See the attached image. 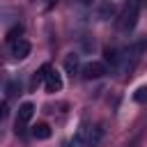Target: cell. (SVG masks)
Returning <instances> with one entry per match:
<instances>
[{"label": "cell", "instance_id": "obj_15", "mask_svg": "<svg viewBox=\"0 0 147 147\" xmlns=\"http://www.w3.org/2000/svg\"><path fill=\"white\" fill-rule=\"evenodd\" d=\"M133 101H138V103H145L147 101V85H142V87H138L133 92Z\"/></svg>", "mask_w": 147, "mask_h": 147}, {"label": "cell", "instance_id": "obj_1", "mask_svg": "<svg viewBox=\"0 0 147 147\" xmlns=\"http://www.w3.org/2000/svg\"><path fill=\"white\" fill-rule=\"evenodd\" d=\"M140 7H142V0H124L119 14H117V18H115L117 30H119L122 34H129V32L136 28L138 16H140Z\"/></svg>", "mask_w": 147, "mask_h": 147}, {"label": "cell", "instance_id": "obj_7", "mask_svg": "<svg viewBox=\"0 0 147 147\" xmlns=\"http://www.w3.org/2000/svg\"><path fill=\"white\" fill-rule=\"evenodd\" d=\"M90 131H92V126L83 122V124L78 126V131H76V136L71 138V142H69V145H71V147H87V140H90Z\"/></svg>", "mask_w": 147, "mask_h": 147}, {"label": "cell", "instance_id": "obj_6", "mask_svg": "<svg viewBox=\"0 0 147 147\" xmlns=\"http://www.w3.org/2000/svg\"><path fill=\"white\" fill-rule=\"evenodd\" d=\"M30 51H32V46H30V41L23 39V37L9 44V55H11L14 60H25V57L30 55Z\"/></svg>", "mask_w": 147, "mask_h": 147}, {"label": "cell", "instance_id": "obj_12", "mask_svg": "<svg viewBox=\"0 0 147 147\" xmlns=\"http://www.w3.org/2000/svg\"><path fill=\"white\" fill-rule=\"evenodd\" d=\"M101 138H103V126H101V124L92 126V131H90V140H87V147H96V145L101 142Z\"/></svg>", "mask_w": 147, "mask_h": 147}, {"label": "cell", "instance_id": "obj_18", "mask_svg": "<svg viewBox=\"0 0 147 147\" xmlns=\"http://www.w3.org/2000/svg\"><path fill=\"white\" fill-rule=\"evenodd\" d=\"M80 2H83V5H92L94 0H80Z\"/></svg>", "mask_w": 147, "mask_h": 147}, {"label": "cell", "instance_id": "obj_2", "mask_svg": "<svg viewBox=\"0 0 147 147\" xmlns=\"http://www.w3.org/2000/svg\"><path fill=\"white\" fill-rule=\"evenodd\" d=\"M145 51H147V41H145V39H138V41L129 44V46L122 51V64H119V69H122L124 76H131V74L136 71V67H138V62L142 60V53H145Z\"/></svg>", "mask_w": 147, "mask_h": 147}, {"label": "cell", "instance_id": "obj_11", "mask_svg": "<svg viewBox=\"0 0 147 147\" xmlns=\"http://www.w3.org/2000/svg\"><path fill=\"white\" fill-rule=\"evenodd\" d=\"M32 136H34L37 140H48V138H51V126L44 124V122H39V124L32 129Z\"/></svg>", "mask_w": 147, "mask_h": 147}, {"label": "cell", "instance_id": "obj_10", "mask_svg": "<svg viewBox=\"0 0 147 147\" xmlns=\"http://www.w3.org/2000/svg\"><path fill=\"white\" fill-rule=\"evenodd\" d=\"M115 14V5L113 2H99L96 5V18L99 21H108Z\"/></svg>", "mask_w": 147, "mask_h": 147}, {"label": "cell", "instance_id": "obj_9", "mask_svg": "<svg viewBox=\"0 0 147 147\" xmlns=\"http://www.w3.org/2000/svg\"><path fill=\"white\" fill-rule=\"evenodd\" d=\"M103 60H106V64H110L113 69H119V64H122V51H117V48H106V51H103Z\"/></svg>", "mask_w": 147, "mask_h": 147}, {"label": "cell", "instance_id": "obj_3", "mask_svg": "<svg viewBox=\"0 0 147 147\" xmlns=\"http://www.w3.org/2000/svg\"><path fill=\"white\" fill-rule=\"evenodd\" d=\"M34 83H37V85L41 83V85L46 87V92L53 94V92H60V90H62V74H60L57 69H53L51 64H41Z\"/></svg>", "mask_w": 147, "mask_h": 147}, {"label": "cell", "instance_id": "obj_16", "mask_svg": "<svg viewBox=\"0 0 147 147\" xmlns=\"http://www.w3.org/2000/svg\"><path fill=\"white\" fill-rule=\"evenodd\" d=\"M34 5H39V7H44V9H51V7H55V2L57 0H32Z\"/></svg>", "mask_w": 147, "mask_h": 147}, {"label": "cell", "instance_id": "obj_8", "mask_svg": "<svg viewBox=\"0 0 147 147\" xmlns=\"http://www.w3.org/2000/svg\"><path fill=\"white\" fill-rule=\"evenodd\" d=\"M64 71H67L71 78H74L76 74H80V71H83V69H80V57H78L76 53H69V55L64 57Z\"/></svg>", "mask_w": 147, "mask_h": 147}, {"label": "cell", "instance_id": "obj_13", "mask_svg": "<svg viewBox=\"0 0 147 147\" xmlns=\"http://www.w3.org/2000/svg\"><path fill=\"white\" fill-rule=\"evenodd\" d=\"M21 34H23V25L18 23V25H14L11 30H7V34H5V39L11 44V41H16V39H21Z\"/></svg>", "mask_w": 147, "mask_h": 147}, {"label": "cell", "instance_id": "obj_17", "mask_svg": "<svg viewBox=\"0 0 147 147\" xmlns=\"http://www.w3.org/2000/svg\"><path fill=\"white\" fill-rule=\"evenodd\" d=\"M83 51H94V39L92 37H85L83 39Z\"/></svg>", "mask_w": 147, "mask_h": 147}, {"label": "cell", "instance_id": "obj_5", "mask_svg": "<svg viewBox=\"0 0 147 147\" xmlns=\"http://www.w3.org/2000/svg\"><path fill=\"white\" fill-rule=\"evenodd\" d=\"M83 78L85 80H96V78H103L106 74H108V69H106V64L103 62H96V60H92V62H87L85 67H83Z\"/></svg>", "mask_w": 147, "mask_h": 147}, {"label": "cell", "instance_id": "obj_4", "mask_svg": "<svg viewBox=\"0 0 147 147\" xmlns=\"http://www.w3.org/2000/svg\"><path fill=\"white\" fill-rule=\"evenodd\" d=\"M34 117V103L32 101H25L18 106V113H16V133H23V129L30 124V119Z\"/></svg>", "mask_w": 147, "mask_h": 147}, {"label": "cell", "instance_id": "obj_14", "mask_svg": "<svg viewBox=\"0 0 147 147\" xmlns=\"http://www.w3.org/2000/svg\"><path fill=\"white\" fill-rule=\"evenodd\" d=\"M5 92H7V96H5V99L14 96V94H21V83H14V80H9V83L5 85Z\"/></svg>", "mask_w": 147, "mask_h": 147}]
</instances>
